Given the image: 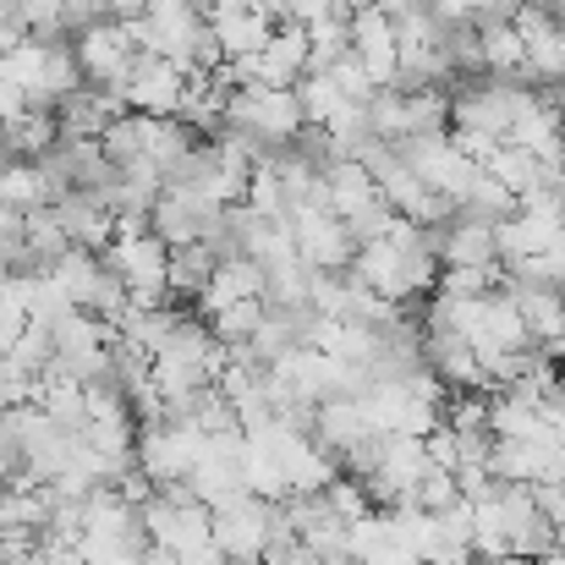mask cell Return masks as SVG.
<instances>
[{"label": "cell", "instance_id": "2", "mask_svg": "<svg viewBox=\"0 0 565 565\" xmlns=\"http://www.w3.org/2000/svg\"><path fill=\"white\" fill-rule=\"evenodd\" d=\"M225 132L247 138L264 160L280 154V149H297V138L308 132L302 105H297V88H264V83L236 88L225 99Z\"/></svg>", "mask_w": 565, "mask_h": 565}, {"label": "cell", "instance_id": "13", "mask_svg": "<svg viewBox=\"0 0 565 565\" xmlns=\"http://www.w3.org/2000/svg\"><path fill=\"white\" fill-rule=\"evenodd\" d=\"M209 33H214V44H220L225 61H253L275 39V22L264 11H253L247 0H220L209 11Z\"/></svg>", "mask_w": 565, "mask_h": 565}, {"label": "cell", "instance_id": "24", "mask_svg": "<svg viewBox=\"0 0 565 565\" xmlns=\"http://www.w3.org/2000/svg\"><path fill=\"white\" fill-rule=\"evenodd\" d=\"M242 209H247V214H258V220H291V198H286V188H280V177H275V166H269V160L253 171Z\"/></svg>", "mask_w": 565, "mask_h": 565}, {"label": "cell", "instance_id": "21", "mask_svg": "<svg viewBox=\"0 0 565 565\" xmlns=\"http://www.w3.org/2000/svg\"><path fill=\"white\" fill-rule=\"evenodd\" d=\"M220 269V253L209 247V242H198V247H177L171 253V297H203L209 291V275Z\"/></svg>", "mask_w": 565, "mask_h": 565}, {"label": "cell", "instance_id": "18", "mask_svg": "<svg viewBox=\"0 0 565 565\" xmlns=\"http://www.w3.org/2000/svg\"><path fill=\"white\" fill-rule=\"evenodd\" d=\"M478 61H483V72L500 77V83L527 77V39L516 33V22H489V28H478Z\"/></svg>", "mask_w": 565, "mask_h": 565}, {"label": "cell", "instance_id": "23", "mask_svg": "<svg viewBox=\"0 0 565 565\" xmlns=\"http://www.w3.org/2000/svg\"><path fill=\"white\" fill-rule=\"evenodd\" d=\"M450 132V88H412L406 94V138Z\"/></svg>", "mask_w": 565, "mask_h": 565}, {"label": "cell", "instance_id": "29", "mask_svg": "<svg viewBox=\"0 0 565 565\" xmlns=\"http://www.w3.org/2000/svg\"><path fill=\"white\" fill-rule=\"evenodd\" d=\"M110 17V0H66V33L77 39L83 28H94V22H105Z\"/></svg>", "mask_w": 565, "mask_h": 565}, {"label": "cell", "instance_id": "8", "mask_svg": "<svg viewBox=\"0 0 565 565\" xmlns=\"http://www.w3.org/2000/svg\"><path fill=\"white\" fill-rule=\"evenodd\" d=\"M72 50H77V66H83V83H88V88H121L127 72H132L138 55H143V50L132 44L127 22H116V17L83 28V33L72 39Z\"/></svg>", "mask_w": 565, "mask_h": 565}, {"label": "cell", "instance_id": "12", "mask_svg": "<svg viewBox=\"0 0 565 565\" xmlns=\"http://www.w3.org/2000/svg\"><path fill=\"white\" fill-rule=\"evenodd\" d=\"M352 55L363 61V72L374 77L379 94L401 83V39H395V22L379 6L352 11Z\"/></svg>", "mask_w": 565, "mask_h": 565}, {"label": "cell", "instance_id": "14", "mask_svg": "<svg viewBox=\"0 0 565 565\" xmlns=\"http://www.w3.org/2000/svg\"><path fill=\"white\" fill-rule=\"evenodd\" d=\"M264 264L258 258H247V253H231V258H220V269L209 275V291L198 297V308H203V319L209 313H220V308H231V302H258L264 297Z\"/></svg>", "mask_w": 565, "mask_h": 565}, {"label": "cell", "instance_id": "10", "mask_svg": "<svg viewBox=\"0 0 565 565\" xmlns=\"http://www.w3.org/2000/svg\"><path fill=\"white\" fill-rule=\"evenodd\" d=\"M188 77L182 66L160 61V55H138V66L127 72V83L116 88L127 99L132 116H182V99H188Z\"/></svg>", "mask_w": 565, "mask_h": 565}, {"label": "cell", "instance_id": "28", "mask_svg": "<svg viewBox=\"0 0 565 565\" xmlns=\"http://www.w3.org/2000/svg\"><path fill=\"white\" fill-rule=\"evenodd\" d=\"M330 77H335V88H341V94H347L352 105H369V99L379 94V88H374V77L363 72V61H358V55L335 61V66H330Z\"/></svg>", "mask_w": 565, "mask_h": 565}, {"label": "cell", "instance_id": "16", "mask_svg": "<svg viewBox=\"0 0 565 565\" xmlns=\"http://www.w3.org/2000/svg\"><path fill=\"white\" fill-rule=\"evenodd\" d=\"M66 198V188L39 166V160H11L0 171V203L17 209V214H39V209H55Z\"/></svg>", "mask_w": 565, "mask_h": 565}, {"label": "cell", "instance_id": "17", "mask_svg": "<svg viewBox=\"0 0 565 565\" xmlns=\"http://www.w3.org/2000/svg\"><path fill=\"white\" fill-rule=\"evenodd\" d=\"M324 182H330V209H335L341 220H358V214H369L374 203H384L374 171H369L363 160H335V166L324 171Z\"/></svg>", "mask_w": 565, "mask_h": 565}, {"label": "cell", "instance_id": "31", "mask_svg": "<svg viewBox=\"0 0 565 565\" xmlns=\"http://www.w3.org/2000/svg\"><path fill=\"white\" fill-rule=\"evenodd\" d=\"M330 6H335V11H347V17H352V11H369V6H374V0H330Z\"/></svg>", "mask_w": 565, "mask_h": 565}, {"label": "cell", "instance_id": "22", "mask_svg": "<svg viewBox=\"0 0 565 565\" xmlns=\"http://www.w3.org/2000/svg\"><path fill=\"white\" fill-rule=\"evenodd\" d=\"M297 105H302V121L324 132V127H330V121H335V116L352 105V99L335 88V77H330V72H308V77L297 83Z\"/></svg>", "mask_w": 565, "mask_h": 565}, {"label": "cell", "instance_id": "20", "mask_svg": "<svg viewBox=\"0 0 565 565\" xmlns=\"http://www.w3.org/2000/svg\"><path fill=\"white\" fill-rule=\"evenodd\" d=\"M0 138H6L11 160H44L61 149V121H55V110H22L0 127Z\"/></svg>", "mask_w": 565, "mask_h": 565}, {"label": "cell", "instance_id": "15", "mask_svg": "<svg viewBox=\"0 0 565 565\" xmlns=\"http://www.w3.org/2000/svg\"><path fill=\"white\" fill-rule=\"evenodd\" d=\"M253 77L264 88H297L308 77V33L280 22L275 39L264 44V55H253Z\"/></svg>", "mask_w": 565, "mask_h": 565}, {"label": "cell", "instance_id": "32", "mask_svg": "<svg viewBox=\"0 0 565 565\" xmlns=\"http://www.w3.org/2000/svg\"><path fill=\"white\" fill-rule=\"evenodd\" d=\"M0 565H11V555H6V550H0Z\"/></svg>", "mask_w": 565, "mask_h": 565}, {"label": "cell", "instance_id": "19", "mask_svg": "<svg viewBox=\"0 0 565 565\" xmlns=\"http://www.w3.org/2000/svg\"><path fill=\"white\" fill-rule=\"evenodd\" d=\"M50 280L72 297V308L94 313V297H99V286H105V258L88 253V247H72V253H61V258L50 264Z\"/></svg>", "mask_w": 565, "mask_h": 565}, {"label": "cell", "instance_id": "5", "mask_svg": "<svg viewBox=\"0 0 565 565\" xmlns=\"http://www.w3.org/2000/svg\"><path fill=\"white\" fill-rule=\"evenodd\" d=\"M275 527H280V505H269L258 494H236L231 505L214 511V550L225 555V565L269 561Z\"/></svg>", "mask_w": 565, "mask_h": 565}, {"label": "cell", "instance_id": "9", "mask_svg": "<svg viewBox=\"0 0 565 565\" xmlns=\"http://www.w3.org/2000/svg\"><path fill=\"white\" fill-rule=\"evenodd\" d=\"M291 236H297V258L313 275H347L358 258V236L330 209H291Z\"/></svg>", "mask_w": 565, "mask_h": 565}, {"label": "cell", "instance_id": "11", "mask_svg": "<svg viewBox=\"0 0 565 565\" xmlns=\"http://www.w3.org/2000/svg\"><path fill=\"white\" fill-rule=\"evenodd\" d=\"M428 236H434V253L445 269H500V236L478 214H450Z\"/></svg>", "mask_w": 565, "mask_h": 565}, {"label": "cell", "instance_id": "25", "mask_svg": "<svg viewBox=\"0 0 565 565\" xmlns=\"http://www.w3.org/2000/svg\"><path fill=\"white\" fill-rule=\"evenodd\" d=\"M516 209H522V198H516V192H511V188H500V182H494V177L483 171V177L472 182V192H467V203H461L456 214H478V220H489V225H500V220H511Z\"/></svg>", "mask_w": 565, "mask_h": 565}, {"label": "cell", "instance_id": "6", "mask_svg": "<svg viewBox=\"0 0 565 565\" xmlns=\"http://www.w3.org/2000/svg\"><path fill=\"white\" fill-rule=\"evenodd\" d=\"M522 99H527V88L500 83V77L461 83V88H450V132H478V138L505 143V138H511V121H516V110H522Z\"/></svg>", "mask_w": 565, "mask_h": 565}, {"label": "cell", "instance_id": "1", "mask_svg": "<svg viewBox=\"0 0 565 565\" xmlns=\"http://www.w3.org/2000/svg\"><path fill=\"white\" fill-rule=\"evenodd\" d=\"M99 258H105V269L127 286L132 308H166V297H171V247L154 236L149 220L116 214V242H110Z\"/></svg>", "mask_w": 565, "mask_h": 565}, {"label": "cell", "instance_id": "30", "mask_svg": "<svg viewBox=\"0 0 565 565\" xmlns=\"http://www.w3.org/2000/svg\"><path fill=\"white\" fill-rule=\"evenodd\" d=\"M110 17L116 22H138V17H149V0H110Z\"/></svg>", "mask_w": 565, "mask_h": 565}, {"label": "cell", "instance_id": "27", "mask_svg": "<svg viewBox=\"0 0 565 565\" xmlns=\"http://www.w3.org/2000/svg\"><path fill=\"white\" fill-rule=\"evenodd\" d=\"M324 494H330V505H335V516H341V522H363V516H374L379 511L374 494H369V483H363V478H352V472H341Z\"/></svg>", "mask_w": 565, "mask_h": 565}, {"label": "cell", "instance_id": "26", "mask_svg": "<svg viewBox=\"0 0 565 565\" xmlns=\"http://www.w3.org/2000/svg\"><path fill=\"white\" fill-rule=\"evenodd\" d=\"M369 127L379 143H406V94L401 88H384L369 99Z\"/></svg>", "mask_w": 565, "mask_h": 565}, {"label": "cell", "instance_id": "7", "mask_svg": "<svg viewBox=\"0 0 565 565\" xmlns=\"http://www.w3.org/2000/svg\"><path fill=\"white\" fill-rule=\"evenodd\" d=\"M395 149H401V160L412 166V177L428 192H439L450 209H461L472 182L483 177V171L450 143V132H439V138H406V143H395Z\"/></svg>", "mask_w": 565, "mask_h": 565}, {"label": "cell", "instance_id": "3", "mask_svg": "<svg viewBox=\"0 0 565 565\" xmlns=\"http://www.w3.org/2000/svg\"><path fill=\"white\" fill-rule=\"evenodd\" d=\"M143 533H149V550H166L182 565L203 550H214V511L203 500H192L188 489H160L143 505Z\"/></svg>", "mask_w": 565, "mask_h": 565}, {"label": "cell", "instance_id": "4", "mask_svg": "<svg viewBox=\"0 0 565 565\" xmlns=\"http://www.w3.org/2000/svg\"><path fill=\"white\" fill-rule=\"evenodd\" d=\"M203 456H209V434L192 417H166V423L138 428V472L154 489H182Z\"/></svg>", "mask_w": 565, "mask_h": 565}]
</instances>
